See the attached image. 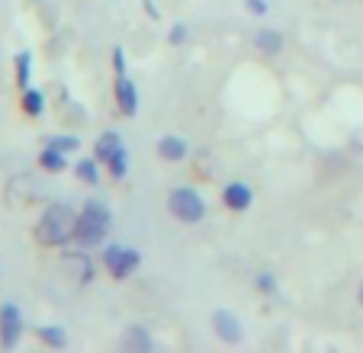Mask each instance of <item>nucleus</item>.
I'll list each match as a JSON object with an SVG mask.
<instances>
[{"mask_svg": "<svg viewBox=\"0 0 363 353\" xmlns=\"http://www.w3.org/2000/svg\"><path fill=\"white\" fill-rule=\"evenodd\" d=\"M167 209L184 225H196L199 218L206 215V199L199 196L196 190H190V186H180V190H174L171 196H167Z\"/></svg>", "mask_w": 363, "mask_h": 353, "instance_id": "3", "label": "nucleus"}, {"mask_svg": "<svg viewBox=\"0 0 363 353\" xmlns=\"http://www.w3.org/2000/svg\"><path fill=\"white\" fill-rule=\"evenodd\" d=\"M106 170H110V176H113V180H123V176L129 174V148H125V145L116 151V155L110 157V164H106Z\"/></svg>", "mask_w": 363, "mask_h": 353, "instance_id": "17", "label": "nucleus"}, {"mask_svg": "<svg viewBox=\"0 0 363 353\" xmlns=\"http://www.w3.org/2000/svg\"><path fill=\"white\" fill-rule=\"evenodd\" d=\"M142 4H145V10H148V13H151V16H155V20H158V16H161V13H158V7H155V0H142Z\"/></svg>", "mask_w": 363, "mask_h": 353, "instance_id": "24", "label": "nucleus"}, {"mask_svg": "<svg viewBox=\"0 0 363 353\" xmlns=\"http://www.w3.org/2000/svg\"><path fill=\"white\" fill-rule=\"evenodd\" d=\"M74 174L81 176V184L96 186V184H100V161H96V157H84V161H77Z\"/></svg>", "mask_w": 363, "mask_h": 353, "instance_id": "15", "label": "nucleus"}, {"mask_svg": "<svg viewBox=\"0 0 363 353\" xmlns=\"http://www.w3.org/2000/svg\"><path fill=\"white\" fill-rule=\"evenodd\" d=\"M245 7L251 10L254 16H267V10H270V4L267 0H245Z\"/></svg>", "mask_w": 363, "mask_h": 353, "instance_id": "22", "label": "nucleus"}, {"mask_svg": "<svg viewBox=\"0 0 363 353\" xmlns=\"http://www.w3.org/2000/svg\"><path fill=\"white\" fill-rule=\"evenodd\" d=\"M222 203L232 212H245V209H251V203H254V190L247 184H228L225 190H222Z\"/></svg>", "mask_w": 363, "mask_h": 353, "instance_id": "8", "label": "nucleus"}, {"mask_svg": "<svg viewBox=\"0 0 363 353\" xmlns=\"http://www.w3.org/2000/svg\"><path fill=\"white\" fill-rule=\"evenodd\" d=\"M113 96H116V106H119V113L123 116H135L138 113V90H135V84L129 81V74H116Z\"/></svg>", "mask_w": 363, "mask_h": 353, "instance_id": "7", "label": "nucleus"}, {"mask_svg": "<svg viewBox=\"0 0 363 353\" xmlns=\"http://www.w3.org/2000/svg\"><path fill=\"white\" fill-rule=\"evenodd\" d=\"M45 145H52V148H58V151H65V155H68V151L81 148V138H77V135H48Z\"/></svg>", "mask_w": 363, "mask_h": 353, "instance_id": "19", "label": "nucleus"}, {"mask_svg": "<svg viewBox=\"0 0 363 353\" xmlns=\"http://www.w3.org/2000/svg\"><path fill=\"white\" fill-rule=\"evenodd\" d=\"M110 209L103 199H87L81 212H77V231H74V241L81 247H96L103 245L106 231H110Z\"/></svg>", "mask_w": 363, "mask_h": 353, "instance_id": "2", "label": "nucleus"}, {"mask_svg": "<svg viewBox=\"0 0 363 353\" xmlns=\"http://www.w3.org/2000/svg\"><path fill=\"white\" fill-rule=\"evenodd\" d=\"M39 340L45 347H55V350H62V347H68V334H65V327H58V325H45V327H39Z\"/></svg>", "mask_w": 363, "mask_h": 353, "instance_id": "16", "label": "nucleus"}, {"mask_svg": "<svg viewBox=\"0 0 363 353\" xmlns=\"http://www.w3.org/2000/svg\"><path fill=\"white\" fill-rule=\"evenodd\" d=\"M158 155L164 157V161H184V157L190 155V148H186V142L180 135H164L158 142Z\"/></svg>", "mask_w": 363, "mask_h": 353, "instance_id": "10", "label": "nucleus"}, {"mask_svg": "<svg viewBox=\"0 0 363 353\" xmlns=\"http://www.w3.org/2000/svg\"><path fill=\"white\" fill-rule=\"evenodd\" d=\"M113 71H116V74H125V55H123V48H113Z\"/></svg>", "mask_w": 363, "mask_h": 353, "instance_id": "23", "label": "nucleus"}, {"mask_svg": "<svg viewBox=\"0 0 363 353\" xmlns=\"http://www.w3.org/2000/svg\"><path fill=\"white\" fill-rule=\"evenodd\" d=\"M138 264H142V254H138L135 247L110 245L103 251V267H106V273H110L113 279H129L132 273L138 270Z\"/></svg>", "mask_w": 363, "mask_h": 353, "instance_id": "4", "label": "nucleus"}, {"mask_svg": "<svg viewBox=\"0 0 363 353\" xmlns=\"http://www.w3.org/2000/svg\"><path fill=\"white\" fill-rule=\"evenodd\" d=\"M13 65H16V84H20V90H26L29 87V74H33V71H29V68H33V55L20 52Z\"/></svg>", "mask_w": 363, "mask_h": 353, "instance_id": "18", "label": "nucleus"}, {"mask_svg": "<svg viewBox=\"0 0 363 353\" xmlns=\"http://www.w3.org/2000/svg\"><path fill=\"white\" fill-rule=\"evenodd\" d=\"M254 286H257L264 296H277V276H274V273H257Z\"/></svg>", "mask_w": 363, "mask_h": 353, "instance_id": "20", "label": "nucleus"}, {"mask_svg": "<svg viewBox=\"0 0 363 353\" xmlns=\"http://www.w3.org/2000/svg\"><path fill=\"white\" fill-rule=\"evenodd\" d=\"M213 331H216V337H219L222 344H228V347L241 344V337H245L238 318H235L228 308H216V312H213Z\"/></svg>", "mask_w": 363, "mask_h": 353, "instance_id": "6", "label": "nucleus"}, {"mask_svg": "<svg viewBox=\"0 0 363 353\" xmlns=\"http://www.w3.org/2000/svg\"><path fill=\"white\" fill-rule=\"evenodd\" d=\"M119 148H123V138H119V132H103V135L96 138V145H94V157L100 164H110V157L116 155Z\"/></svg>", "mask_w": 363, "mask_h": 353, "instance_id": "9", "label": "nucleus"}, {"mask_svg": "<svg viewBox=\"0 0 363 353\" xmlns=\"http://www.w3.org/2000/svg\"><path fill=\"white\" fill-rule=\"evenodd\" d=\"M186 35H190V29H186L184 23H177V26H174L171 33H167V39H171V45H184Z\"/></svg>", "mask_w": 363, "mask_h": 353, "instance_id": "21", "label": "nucleus"}, {"mask_svg": "<svg viewBox=\"0 0 363 353\" xmlns=\"http://www.w3.org/2000/svg\"><path fill=\"white\" fill-rule=\"evenodd\" d=\"M251 42H254V48L264 55H277L283 48V35L277 33V29H257Z\"/></svg>", "mask_w": 363, "mask_h": 353, "instance_id": "12", "label": "nucleus"}, {"mask_svg": "<svg viewBox=\"0 0 363 353\" xmlns=\"http://www.w3.org/2000/svg\"><path fill=\"white\" fill-rule=\"evenodd\" d=\"M357 302H360V308H363V283H360V289H357Z\"/></svg>", "mask_w": 363, "mask_h": 353, "instance_id": "25", "label": "nucleus"}, {"mask_svg": "<svg viewBox=\"0 0 363 353\" xmlns=\"http://www.w3.org/2000/svg\"><path fill=\"white\" fill-rule=\"evenodd\" d=\"M20 103H23V113L33 116V119L45 113V94H42V90H35V87H26V90H23Z\"/></svg>", "mask_w": 363, "mask_h": 353, "instance_id": "14", "label": "nucleus"}, {"mask_svg": "<svg viewBox=\"0 0 363 353\" xmlns=\"http://www.w3.org/2000/svg\"><path fill=\"white\" fill-rule=\"evenodd\" d=\"M39 167L48 170V174H62V170L68 167V161H65V151L45 145V148H42V155H39Z\"/></svg>", "mask_w": 363, "mask_h": 353, "instance_id": "13", "label": "nucleus"}, {"mask_svg": "<svg viewBox=\"0 0 363 353\" xmlns=\"http://www.w3.org/2000/svg\"><path fill=\"white\" fill-rule=\"evenodd\" d=\"M23 337V315L13 302L0 306V347L4 350H13Z\"/></svg>", "mask_w": 363, "mask_h": 353, "instance_id": "5", "label": "nucleus"}, {"mask_svg": "<svg viewBox=\"0 0 363 353\" xmlns=\"http://www.w3.org/2000/svg\"><path fill=\"white\" fill-rule=\"evenodd\" d=\"M77 231V212L65 203H52L42 212L39 225H35V241L42 247H62L68 241H74Z\"/></svg>", "mask_w": 363, "mask_h": 353, "instance_id": "1", "label": "nucleus"}, {"mask_svg": "<svg viewBox=\"0 0 363 353\" xmlns=\"http://www.w3.org/2000/svg\"><path fill=\"white\" fill-rule=\"evenodd\" d=\"M123 347L125 350H135V353H148L151 347H155V340L148 337V331H145L142 325H132L129 331H125V337H123Z\"/></svg>", "mask_w": 363, "mask_h": 353, "instance_id": "11", "label": "nucleus"}]
</instances>
